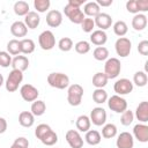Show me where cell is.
Returning a JSON list of instances; mask_svg holds the SVG:
<instances>
[{
	"label": "cell",
	"mask_w": 148,
	"mask_h": 148,
	"mask_svg": "<svg viewBox=\"0 0 148 148\" xmlns=\"http://www.w3.org/2000/svg\"><path fill=\"white\" fill-rule=\"evenodd\" d=\"M82 96H83V88L82 86L74 83L68 87L67 90V102L72 106H79L82 102Z\"/></svg>",
	"instance_id": "obj_1"
},
{
	"label": "cell",
	"mask_w": 148,
	"mask_h": 148,
	"mask_svg": "<svg viewBox=\"0 0 148 148\" xmlns=\"http://www.w3.org/2000/svg\"><path fill=\"white\" fill-rule=\"evenodd\" d=\"M47 83L57 89H65L69 86V77L65 73H50L47 75Z\"/></svg>",
	"instance_id": "obj_2"
},
{
	"label": "cell",
	"mask_w": 148,
	"mask_h": 148,
	"mask_svg": "<svg viewBox=\"0 0 148 148\" xmlns=\"http://www.w3.org/2000/svg\"><path fill=\"white\" fill-rule=\"evenodd\" d=\"M121 64L118 58H108L104 65V74L108 79H114L120 74Z\"/></svg>",
	"instance_id": "obj_3"
},
{
	"label": "cell",
	"mask_w": 148,
	"mask_h": 148,
	"mask_svg": "<svg viewBox=\"0 0 148 148\" xmlns=\"http://www.w3.org/2000/svg\"><path fill=\"white\" fill-rule=\"evenodd\" d=\"M23 80V72L17 71V69H12L10 73L8 74V77L5 82L6 90L9 92H14L18 89L20 83Z\"/></svg>",
	"instance_id": "obj_4"
},
{
	"label": "cell",
	"mask_w": 148,
	"mask_h": 148,
	"mask_svg": "<svg viewBox=\"0 0 148 148\" xmlns=\"http://www.w3.org/2000/svg\"><path fill=\"white\" fill-rule=\"evenodd\" d=\"M64 13L69 18V21L72 23H75V24H81L82 21L84 20V17H86L84 14H83V12L80 8L73 7V6L68 5V3L64 7Z\"/></svg>",
	"instance_id": "obj_5"
},
{
	"label": "cell",
	"mask_w": 148,
	"mask_h": 148,
	"mask_svg": "<svg viewBox=\"0 0 148 148\" xmlns=\"http://www.w3.org/2000/svg\"><path fill=\"white\" fill-rule=\"evenodd\" d=\"M108 106L110 110L117 113H123L125 110H127V102L119 95H112L110 98H108Z\"/></svg>",
	"instance_id": "obj_6"
},
{
	"label": "cell",
	"mask_w": 148,
	"mask_h": 148,
	"mask_svg": "<svg viewBox=\"0 0 148 148\" xmlns=\"http://www.w3.org/2000/svg\"><path fill=\"white\" fill-rule=\"evenodd\" d=\"M38 43H39V46L43 50L49 51V50H52L56 46V37H54V35H53L52 31L45 30V31H43L39 35Z\"/></svg>",
	"instance_id": "obj_7"
},
{
	"label": "cell",
	"mask_w": 148,
	"mask_h": 148,
	"mask_svg": "<svg viewBox=\"0 0 148 148\" xmlns=\"http://www.w3.org/2000/svg\"><path fill=\"white\" fill-rule=\"evenodd\" d=\"M114 49H116V52L118 56H120L121 58H125V57H128L130 53H131V50H132V43L128 38L126 37H119L117 40H116V44H114Z\"/></svg>",
	"instance_id": "obj_8"
},
{
	"label": "cell",
	"mask_w": 148,
	"mask_h": 148,
	"mask_svg": "<svg viewBox=\"0 0 148 148\" xmlns=\"http://www.w3.org/2000/svg\"><path fill=\"white\" fill-rule=\"evenodd\" d=\"M113 90H114L116 95H119V96L127 95V94L132 92V90H133V83H132V81H130L126 77L119 79V80H117L114 82Z\"/></svg>",
	"instance_id": "obj_9"
},
{
	"label": "cell",
	"mask_w": 148,
	"mask_h": 148,
	"mask_svg": "<svg viewBox=\"0 0 148 148\" xmlns=\"http://www.w3.org/2000/svg\"><path fill=\"white\" fill-rule=\"evenodd\" d=\"M20 94L21 97L25 101V102H35L39 95V91L37 88H35L32 84H23L20 89Z\"/></svg>",
	"instance_id": "obj_10"
},
{
	"label": "cell",
	"mask_w": 148,
	"mask_h": 148,
	"mask_svg": "<svg viewBox=\"0 0 148 148\" xmlns=\"http://www.w3.org/2000/svg\"><path fill=\"white\" fill-rule=\"evenodd\" d=\"M90 121L96 125V126H102L105 124L106 121V111L101 108V106H96L91 110L90 112V117H89Z\"/></svg>",
	"instance_id": "obj_11"
},
{
	"label": "cell",
	"mask_w": 148,
	"mask_h": 148,
	"mask_svg": "<svg viewBox=\"0 0 148 148\" xmlns=\"http://www.w3.org/2000/svg\"><path fill=\"white\" fill-rule=\"evenodd\" d=\"M65 138L71 148H82L83 147V139L80 135L79 131L69 130V131H67Z\"/></svg>",
	"instance_id": "obj_12"
},
{
	"label": "cell",
	"mask_w": 148,
	"mask_h": 148,
	"mask_svg": "<svg viewBox=\"0 0 148 148\" xmlns=\"http://www.w3.org/2000/svg\"><path fill=\"white\" fill-rule=\"evenodd\" d=\"M116 146L117 148H133L134 146L133 135L128 132H121L116 140Z\"/></svg>",
	"instance_id": "obj_13"
},
{
	"label": "cell",
	"mask_w": 148,
	"mask_h": 148,
	"mask_svg": "<svg viewBox=\"0 0 148 148\" xmlns=\"http://www.w3.org/2000/svg\"><path fill=\"white\" fill-rule=\"evenodd\" d=\"M133 135L139 142L142 143L148 142V126L142 123L136 124L133 127Z\"/></svg>",
	"instance_id": "obj_14"
},
{
	"label": "cell",
	"mask_w": 148,
	"mask_h": 148,
	"mask_svg": "<svg viewBox=\"0 0 148 148\" xmlns=\"http://www.w3.org/2000/svg\"><path fill=\"white\" fill-rule=\"evenodd\" d=\"M95 25L99 28V30H106L111 27L112 24V17L108 13H99L95 18H94Z\"/></svg>",
	"instance_id": "obj_15"
},
{
	"label": "cell",
	"mask_w": 148,
	"mask_h": 148,
	"mask_svg": "<svg viewBox=\"0 0 148 148\" xmlns=\"http://www.w3.org/2000/svg\"><path fill=\"white\" fill-rule=\"evenodd\" d=\"M46 23L51 28H57L62 23V14L59 10H50L46 14Z\"/></svg>",
	"instance_id": "obj_16"
},
{
	"label": "cell",
	"mask_w": 148,
	"mask_h": 148,
	"mask_svg": "<svg viewBox=\"0 0 148 148\" xmlns=\"http://www.w3.org/2000/svg\"><path fill=\"white\" fill-rule=\"evenodd\" d=\"M135 117H136V119H138L140 123H142V124H145V123L148 121V102L143 101V102H141V103L136 106Z\"/></svg>",
	"instance_id": "obj_17"
},
{
	"label": "cell",
	"mask_w": 148,
	"mask_h": 148,
	"mask_svg": "<svg viewBox=\"0 0 148 148\" xmlns=\"http://www.w3.org/2000/svg\"><path fill=\"white\" fill-rule=\"evenodd\" d=\"M12 66L13 69H17L21 72H24L29 67V59L25 56H15L14 59H12Z\"/></svg>",
	"instance_id": "obj_18"
},
{
	"label": "cell",
	"mask_w": 148,
	"mask_h": 148,
	"mask_svg": "<svg viewBox=\"0 0 148 148\" xmlns=\"http://www.w3.org/2000/svg\"><path fill=\"white\" fill-rule=\"evenodd\" d=\"M108 40V35L105 34V31L103 30H95L91 32L90 35V42L94 44V45H97V46H103Z\"/></svg>",
	"instance_id": "obj_19"
},
{
	"label": "cell",
	"mask_w": 148,
	"mask_h": 148,
	"mask_svg": "<svg viewBox=\"0 0 148 148\" xmlns=\"http://www.w3.org/2000/svg\"><path fill=\"white\" fill-rule=\"evenodd\" d=\"M10 32L15 37H24L28 32V28L22 21H15L10 25Z\"/></svg>",
	"instance_id": "obj_20"
},
{
	"label": "cell",
	"mask_w": 148,
	"mask_h": 148,
	"mask_svg": "<svg viewBox=\"0 0 148 148\" xmlns=\"http://www.w3.org/2000/svg\"><path fill=\"white\" fill-rule=\"evenodd\" d=\"M83 14L84 16L87 15L88 17H96L99 13H101V7L96 3V1H90V2H87L84 3V7H83Z\"/></svg>",
	"instance_id": "obj_21"
},
{
	"label": "cell",
	"mask_w": 148,
	"mask_h": 148,
	"mask_svg": "<svg viewBox=\"0 0 148 148\" xmlns=\"http://www.w3.org/2000/svg\"><path fill=\"white\" fill-rule=\"evenodd\" d=\"M39 22H40V17L37 14V12H29L24 16V24L29 29H36L39 25Z\"/></svg>",
	"instance_id": "obj_22"
},
{
	"label": "cell",
	"mask_w": 148,
	"mask_h": 148,
	"mask_svg": "<svg viewBox=\"0 0 148 148\" xmlns=\"http://www.w3.org/2000/svg\"><path fill=\"white\" fill-rule=\"evenodd\" d=\"M132 27L136 31H142L147 27V16L145 14H135L132 18Z\"/></svg>",
	"instance_id": "obj_23"
},
{
	"label": "cell",
	"mask_w": 148,
	"mask_h": 148,
	"mask_svg": "<svg viewBox=\"0 0 148 148\" xmlns=\"http://www.w3.org/2000/svg\"><path fill=\"white\" fill-rule=\"evenodd\" d=\"M18 123L23 127H31L35 123V116L30 111H22L18 114Z\"/></svg>",
	"instance_id": "obj_24"
},
{
	"label": "cell",
	"mask_w": 148,
	"mask_h": 148,
	"mask_svg": "<svg viewBox=\"0 0 148 148\" xmlns=\"http://www.w3.org/2000/svg\"><path fill=\"white\" fill-rule=\"evenodd\" d=\"M75 125H76L77 131H80V132H88V131L90 130L91 121H90V119H89L88 116H86V114H81V116L77 117Z\"/></svg>",
	"instance_id": "obj_25"
},
{
	"label": "cell",
	"mask_w": 148,
	"mask_h": 148,
	"mask_svg": "<svg viewBox=\"0 0 148 148\" xmlns=\"http://www.w3.org/2000/svg\"><path fill=\"white\" fill-rule=\"evenodd\" d=\"M86 142L90 146H96L101 142L102 140V136H101V133L96 130H89L88 132H86Z\"/></svg>",
	"instance_id": "obj_26"
},
{
	"label": "cell",
	"mask_w": 148,
	"mask_h": 148,
	"mask_svg": "<svg viewBox=\"0 0 148 148\" xmlns=\"http://www.w3.org/2000/svg\"><path fill=\"white\" fill-rule=\"evenodd\" d=\"M20 47H21V53L23 54H30L35 51V42L30 38H23L20 40Z\"/></svg>",
	"instance_id": "obj_27"
},
{
	"label": "cell",
	"mask_w": 148,
	"mask_h": 148,
	"mask_svg": "<svg viewBox=\"0 0 148 148\" xmlns=\"http://www.w3.org/2000/svg\"><path fill=\"white\" fill-rule=\"evenodd\" d=\"M45 111H46V104H45L44 101L36 99L35 102H32V104H31V111H30V112H31L34 116L39 117V116L44 114Z\"/></svg>",
	"instance_id": "obj_28"
},
{
	"label": "cell",
	"mask_w": 148,
	"mask_h": 148,
	"mask_svg": "<svg viewBox=\"0 0 148 148\" xmlns=\"http://www.w3.org/2000/svg\"><path fill=\"white\" fill-rule=\"evenodd\" d=\"M29 3L27 1H16L14 3V13L18 16H25L29 13Z\"/></svg>",
	"instance_id": "obj_29"
},
{
	"label": "cell",
	"mask_w": 148,
	"mask_h": 148,
	"mask_svg": "<svg viewBox=\"0 0 148 148\" xmlns=\"http://www.w3.org/2000/svg\"><path fill=\"white\" fill-rule=\"evenodd\" d=\"M92 99L97 104H103L108 101V92L103 88H96L92 91Z\"/></svg>",
	"instance_id": "obj_30"
},
{
	"label": "cell",
	"mask_w": 148,
	"mask_h": 148,
	"mask_svg": "<svg viewBox=\"0 0 148 148\" xmlns=\"http://www.w3.org/2000/svg\"><path fill=\"white\" fill-rule=\"evenodd\" d=\"M108 81H109V79L102 72H97L92 76V86H95L96 88H103V87H105L108 84Z\"/></svg>",
	"instance_id": "obj_31"
},
{
	"label": "cell",
	"mask_w": 148,
	"mask_h": 148,
	"mask_svg": "<svg viewBox=\"0 0 148 148\" xmlns=\"http://www.w3.org/2000/svg\"><path fill=\"white\" fill-rule=\"evenodd\" d=\"M147 82H148V76H147L146 72H143V71L135 72L134 76H133V82L132 83H134L138 87H145L147 84Z\"/></svg>",
	"instance_id": "obj_32"
},
{
	"label": "cell",
	"mask_w": 148,
	"mask_h": 148,
	"mask_svg": "<svg viewBox=\"0 0 148 148\" xmlns=\"http://www.w3.org/2000/svg\"><path fill=\"white\" fill-rule=\"evenodd\" d=\"M117 135V126L114 124H106L102 128V136L105 139H112Z\"/></svg>",
	"instance_id": "obj_33"
},
{
	"label": "cell",
	"mask_w": 148,
	"mask_h": 148,
	"mask_svg": "<svg viewBox=\"0 0 148 148\" xmlns=\"http://www.w3.org/2000/svg\"><path fill=\"white\" fill-rule=\"evenodd\" d=\"M92 56L96 60L98 61H104L109 58V50L105 47V46H97L94 52H92Z\"/></svg>",
	"instance_id": "obj_34"
},
{
	"label": "cell",
	"mask_w": 148,
	"mask_h": 148,
	"mask_svg": "<svg viewBox=\"0 0 148 148\" xmlns=\"http://www.w3.org/2000/svg\"><path fill=\"white\" fill-rule=\"evenodd\" d=\"M7 52L12 56H18L21 53L20 40L18 39H10L7 43Z\"/></svg>",
	"instance_id": "obj_35"
},
{
	"label": "cell",
	"mask_w": 148,
	"mask_h": 148,
	"mask_svg": "<svg viewBox=\"0 0 148 148\" xmlns=\"http://www.w3.org/2000/svg\"><path fill=\"white\" fill-rule=\"evenodd\" d=\"M127 31H128V27H127L126 22H124V21H117L113 24V32L117 36L123 37V36H125L127 34Z\"/></svg>",
	"instance_id": "obj_36"
},
{
	"label": "cell",
	"mask_w": 148,
	"mask_h": 148,
	"mask_svg": "<svg viewBox=\"0 0 148 148\" xmlns=\"http://www.w3.org/2000/svg\"><path fill=\"white\" fill-rule=\"evenodd\" d=\"M40 141H42L43 145H45V146H53V145H56L57 141H58V135H57V133H56L53 130H51L49 133H46V134L40 139Z\"/></svg>",
	"instance_id": "obj_37"
},
{
	"label": "cell",
	"mask_w": 148,
	"mask_h": 148,
	"mask_svg": "<svg viewBox=\"0 0 148 148\" xmlns=\"http://www.w3.org/2000/svg\"><path fill=\"white\" fill-rule=\"evenodd\" d=\"M73 40L69 37H62L59 42H58V47L62 51V52H68L73 49Z\"/></svg>",
	"instance_id": "obj_38"
},
{
	"label": "cell",
	"mask_w": 148,
	"mask_h": 148,
	"mask_svg": "<svg viewBox=\"0 0 148 148\" xmlns=\"http://www.w3.org/2000/svg\"><path fill=\"white\" fill-rule=\"evenodd\" d=\"M50 0H35L34 1V7L38 13H45L50 8Z\"/></svg>",
	"instance_id": "obj_39"
},
{
	"label": "cell",
	"mask_w": 148,
	"mask_h": 148,
	"mask_svg": "<svg viewBox=\"0 0 148 148\" xmlns=\"http://www.w3.org/2000/svg\"><path fill=\"white\" fill-rule=\"evenodd\" d=\"M74 49L79 54H86L90 51V44L87 40H80L74 45Z\"/></svg>",
	"instance_id": "obj_40"
},
{
	"label": "cell",
	"mask_w": 148,
	"mask_h": 148,
	"mask_svg": "<svg viewBox=\"0 0 148 148\" xmlns=\"http://www.w3.org/2000/svg\"><path fill=\"white\" fill-rule=\"evenodd\" d=\"M134 120V113L131 110H125L121 113V118H120V123L124 126H130Z\"/></svg>",
	"instance_id": "obj_41"
},
{
	"label": "cell",
	"mask_w": 148,
	"mask_h": 148,
	"mask_svg": "<svg viewBox=\"0 0 148 148\" xmlns=\"http://www.w3.org/2000/svg\"><path fill=\"white\" fill-rule=\"evenodd\" d=\"M52 128L47 125V124H39L37 127H36V130H35V135L37 136V139H42L46 133H49L50 131H51Z\"/></svg>",
	"instance_id": "obj_42"
},
{
	"label": "cell",
	"mask_w": 148,
	"mask_h": 148,
	"mask_svg": "<svg viewBox=\"0 0 148 148\" xmlns=\"http://www.w3.org/2000/svg\"><path fill=\"white\" fill-rule=\"evenodd\" d=\"M0 66L3 68L12 66V57L6 51H0Z\"/></svg>",
	"instance_id": "obj_43"
},
{
	"label": "cell",
	"mask_w": 148,
	"mask_h": 148,
	"mask_svg": "<svg viewBox=\"0 0 148 148\" xmlns=\"http://www.w3.org/2000/svg\"><path fill=\"white\" fill-rule=\"evenodd\" d=\"M81 28L84 32H92L94 28H95V22H94V18H90V17H84V20L82 21L81 23Z\"/></svg>",
	"instance_id": "obj_44"
},
{
	"label": "cell",
	"mask_w": 148,
	"mask_h": 148,
	"mask_svg": "<svg viewBox=\"0 0 148 148\" xmlns=\"http://www.w3.org/2000/svg\"><path fill=\"white\" fill-rule=\"evenodd\" d=\"M126 9L128 13L132 14H140L139 6H138V0H130L126 2Z\"/></svg>",
	"instance_id": "obj_45"
},
{
	"label": "cell",
	"mask_w": 148,
	"mask_h": 148,
	"mask_svg": "<svg viewBox=\"0 0 148 148\" xmlns=\"http://www.w3.org/2000/svg\"><path fill=\"white\" fill-rule=\"evenodd\" d=\"M138 51L140 54L142 56H147L148 54V40H141L139 44H138Z\"/></svg>",
	"instance_id": "obj_46"
},
{
	"label": "cell",
	"mask_w": 148,
	"mask_h": 148,
	"mask_svg": "<svg viewBox=\"0 0 148 148\" xmlns=\"http://www.w3.org/2000/svg\"><path fill=\"white\" fill-rule=\"evenodd\" d=\"M14 143H16V145H18V146H21V147H23V148H28V147H29V141H28V139L24 138V136H18V138H16L15 141H14Z\"/></svg>",
	"instance_id": "obj_47"
},
{
	"label": "cell",
	"mask_w": 148,
	"mask_h": 148,
	"mask_svg": "<svg viewBox=\"0 0 148 148\" xmlns=\"http://www.w3.org/2000/svg\"><path fill=\"white\" fill-rule=\"evenodd\" d=\"M138 6L140 12H147L148 10V1L147 0H138Z\"/></svg>",
	"instance_id": "obj_48"
},
{
	"label": "cell",
	"mask_w": 148,
	"mask_h": 148,
	"mask_svg": "<svg viewBox=\"0 0 148 148\" xmlns=\"http://www.w3.org/2000/svg\"><path fill=\"white\" fill-rule=\"evenodd\" d=\"M83 3H84V0H68V5L76 7V8H80Z\"/></svg>",
	"instance_id": "obj_49"
},
{
	"label": "cell",
	"mask_w": 148,
	"mask_h": 148,
	"mask_svg": "<svg viewBox=\"0 0 148 148\" xmlns=\"http://www.w3.org/2000/svg\"><path fill=\"white\" fill-rule=\"evenodd\" d=\"M7 130V120L2 117H0V134L1 133H5Z\"/></svg>",
	"instance_id": "obj_50"
},
{
	"label": "cell",
	"mask_w": 148,
	"mask_h": 148,
	"mask_svg": "<svg viewBox=\"0 0 148 148\" xmlns=\"http://www.w3.org/2000/svg\"><path fill=\"white\" fill-rule=\"evenodd\" d=\"M112 2H113L112 0H97V1H96V3H97L99 7H101V6H102V7H109V6L112 5Z\"/></svg>",
	"instance_id": "obj_51"
},
{
	"label": "cell",
	"mask_w": 148,
	"mask_h": 148,
	"mask_svg": "<svg viewBox=\"0 0 148 148\" xmlns=\"http://www.w3.org/2000/svg\"><path fill=\"white\" fill-rule=\"evenodd\" d=\"M10 148H23V147H21V146H18V145H16V143H13V145L10 146Z\"/></svg>",
	"instance_id": "obj_52"
},
{
	"label": "cell",
	"mask_w": 148,
	"mask_h": 148,
	"mask_svg": "<svg viewBox=\"0 0 148 148\" xmlns=\"http://www.w3.org/2000/svg\"><path fill=\"white\" fill-rule=\"evenodd\" d=\"M3 84V76H2V74L0 73V87Z\"/></svg>",
	"instance_id": "obj_53"
}]
</instances>
